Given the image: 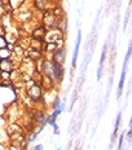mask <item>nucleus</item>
Masks as SVG:
<instances>
[{"mask_svg": "<svg viewBox=\"0 0 132 150\" xmlns=\"http://www.w3.org/2000/svg\"><path fill=\"white\" fill-rule=\"evenodd\" d=\"M106 48H108V44H105L104 45V48H102V54H101V60H100V66H99V70H97V80L101 79L104 62H105V58H106Z\"/></svg>", "mask_w": 132, "mask_h": 150, "instance_id": "1", "label": "nucleus"}, {"mask_svg": "<svg viewBox=\"0 0 132 150\" xmlns=\"http://www.w3.org/2000/svg\"><path fill=\"white\" fill-rule=\"evenodd\" d=\"M80 40H82V33H78V39H77V44H75V49H74V57H73V67H75L77 65V57L78 53H79V47H80Z\"/></svg>", "mask_w": 132, "mask_h": 150, "instance_id": "2", "label": "nucleus"}, {"mask_svg": "<svg viewBox=\"0 0 132 150\" xmlns=\"http://www.w3.org/2000/svg\"><path fill=\"white\" fill-rule=\"evenodd\" d=\"M126 70H127V66H123V71H122V75H121V80H119V88H118V98H119V96H121L122 88H123V83H124V79H126Z\"/></svg>", "mask_w": 132, "mask_h": 150, "instance_id": "3", "label": "nucleus"}, {"mask_svg": "<svg viewBox=\"0 0 132 150\" xmlns=\"http://www.w3.org/2000/svg\"><path fill=\"white\" fill-rule=\"evenodd\" d=\"M44 36H45V30H44V29H38L35 33H34V38H35V39L43 40Z\"/></svg>", "mask_w": 132, "mask_h": 150, "instance_id": "4", "label": "nucleus"}, {"mask_svg": "<svg viewBox=\"0 0 132 150\" xmlns=\"http://www.w3.org/2000/svg\"><path fill=\"white\" fill-rule=\"evenodd\" d=\"M30 96L34 100H39V97H40V89H39V87H34V88L30 91Z\"/></svg>", "mask_w": 132, "mask_h": 150, "instance_id": "5", "label": "nucleus"}, {"mask_svg": "<svg viewBox=\"0 0 132 150\" xmlns=\"http://www.w3.org/2000/svg\"><path fill=\"white\" fill-rule=\"evenodd\" d=\"M121 117H122V112L119 111V112H118V117H117V122H115V128H114V132H113V137H111V141H114V139H115V135H117V131H118L119 123H121Z\"/></svg>", "mask_w": 132, "mask_h": 150, "instance_id": "6", "label": "nucleus"}, {"mask_svg": "<svg viewBox=\"0 0 132 150\" xmlns=\"http://www.w3.org/2000/svg\"><path fill=\"white\" fill-rule=\"evenodd\" d=\"M128 20H130V11H127V14H126V20H124V25H123L124 30H126V27H127V22H128Z\"/></svg>", "mask_w": 132, "mask_h": 150, "instance_id": "7", "label": "nucleus"}, {"mask_svg": "<svg viewBox=\"0 0 132 150\" xmlns=\"http://www.w3.org/2000/svg\"><path fill=\"white\" fill-rule=\"evenodd\" d=\"M4 47H5V40L4 38L0 36V48H4Z\"/></svg>", "mask_w": 132, "mask_h": 150, "instance_id": "8", "label": "nucleus"}, {"mask_svg": "<svg viewBox=\"0 0 132 150\" xmlns=\"http://www.w3.org/2000/svg\"><path fill=\"white\" fill-rule=\"evenodd\" d=\"M127 139H128V142H131V128L128 129V136H127Z\"/></svg>", "mask_w": 132, "mask_h": 150, "instance_id": "9", "label": "nucleus"}, {"mask_svg": "<svg viewBox=\"0 0 132 150\" xmlns=\"http://www.w3.org/2000/svg\"><path fill=\"white\" fill-rule=\"evenodd\" d=\"M34 150H43V146L42 145H38V146H35V149Z\"/></svg>", "mask_w": 132, "mask_h": 150, "instance_id": "10", "label": "nucleus"}, {"mask_svg": "<svg viewBox=\"0 0 132 150\" xmlns=\"http://www.w3.org/2000/svg\"><path fill=\"white\" fill-rule=\"evenodd\" d=\"M0 1H1V0H0Z\"/></svg>", "mask_w": 132, "mask_h": 150, "instance_id": "11", "label": "nucleus"}]
</instances>
